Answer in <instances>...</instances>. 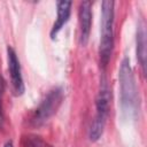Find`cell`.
Returning a JSON list of instances; mask_svg holds the SVG:
<instances>
[{
    "label": "cell",
    "mask_w": 147,
    "mask_h": 147,
    "mask_svg": "<svg viewBox=\"0 0 147 147\" xmlns=\"http://www.w3.org/2000/svg\"><path fill=\"white\" fill-rule=\"evenodd\" d=\"M118 78H119L122 113L126 117H132L138 111L139 98H138V90H137L133 71L131 69V65L127 59H124L121 63Z\"/></svg>",
    "instance_id": "cell-1"
},
{
    "label": "cell",
    "mask_w": 147,
    "mask_h": 147,
    "mask_svg": "<svg viewBox=\"0 0 147 147\" xmlns=\"http://www.w3.org/2000/svg\"><path fill=\"white\" fill-rule=\"evenodd\" d=\"M114 1H103L101 5V38H100V63L106 67L110 60L114 46Z\"/></svg>",
    "instance_id": "cell-2"
},
{
    "label": "cell",
    "mask_w": 147,
    "mask_h": 147,
    "mask_svg": "<svg viewBox=\"0 0 147 147\" xmlns=\"http://www.w3.org/2000/svg\"><path fill=\"white\" fill-rule=\"evenodd\" d=\"M109 102H110V94H109L108 84H107V80L102 78L100 83V90L96 96V102H95L96 114L90 130V139L92 141H96L103 133L106 121L109 113Z\"/></svg>",
    "instance_id": "cell-3"
},
{
    "label": "cell",
    "mask_w": 147,
    "mask_h": 147,
    "mask_svg": "<svg viewBox=\"0 0 147 147\" xmlns=\"http://www.w3.org/2000/svg\"><path fill=\"white\" fill-rule=\"evenodd\" d=\"M63 100V90L61 87H55L51 90L45 99L41 101L39 107L36 109L34 115L32 117V124L34 126H39L47 122L60 108Z\"/></svg>",
    "instance_id": "cell-4"
},
{
    "label": "cell",
    "mask_w": 147,
    "mask_h": 147,
    "mask_svg": "<svg viewBox=\"0 0 147 147\" xmlns=\"http://www.w3.org/2000/svg\"><path fill=\"white\" fill-rule=\"evenodd\" d=\"M7 55H8V69H9L14 92L16 95H21L24 92V84H23V78L21 74L20 61L17 59L15 51L9 46L7 48Z\"/></svg>",
    "instance_id": "cell-5"
},
{
    "label": "cell",
    "mask_w": 147,
    "mask_h": 147,
    "mask_svg": "<svg viewBox=\"0 0 147 147\" xmlns=\"http://www.w3.org/2000/svg\"><path fill=\"white\" fill-rule=\"evenodd\" d=\"M92 24V3L83 1L79 7V42L85 46L88 41Z\"/></svg>",
    "instance_id": "cell-6"
},
{
    "label": "cell",
    "mask_w": 147,
    "mask_h": 147,
    "mask_svg": "<svg viewBox=\"0 0 147 147\" xmlns=\"http://www.w3.org/2000/svg\"><path fill=\"white\" fill-rule=\"evenodd\" d=\"M71 1H59L56 3L57 7V17L56 21L54 22L52 30H51V38L55 39L57 33L61 31V29L64 26V24L68 22L70 17V11H71Z\"/></svg>",
    "instance_id": "cell-7"
},
{
    "label": "cell",
    "mask_w": 147,
    "mask_h": 147,
    "mask_svg": "<svg viewBox=\"0 0 147 147\" xmlns=\"http://www.w3.org/2000/svg\"><path fill=\"white\" fill-rule=\"evenodd\" d=\"M137 54L142 69V72H146V33L144 26H139L137 33Z\"/></svg>",
    "instance_id": "cell-8"
},
{
    "label": "cell",
    "mask_w": 147,
    "mask_h": 147,
    "mask_svg": "<svg viewBox=\"0 0 147 147\" xmlns=\"http://www.w3.org/2000/svg\"><path fill=\"white\" fill-rule=\"evenodd\" d=\"M3 126V113H2V107H1V101H0V130Z\"/></svg>",
    "instance_id": "cell-9"
},
{
    "label": "cell",
    "mask_w": 147,
    "mask_h": 147,
    "mask_svg": "<svg viewBox=\"0 0 147 147\" xmlns=\"http://www.w3.org/2000/svg\"><path fill=\"white\" fill-rule=\"evenodd\" d=\"M3 147H14V146H13V142L11 141H8V142H6V145Z\"/></svg>",
    "instance_id": "cell-10"
}]
</instances>
